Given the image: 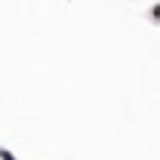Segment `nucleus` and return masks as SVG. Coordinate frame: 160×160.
Returning a JSON list of instances; mask_svg holds the SVG:
<instances>
[{
	"label": "nucleus",
	"instance_id": "2",
	"mask_svg": "<svg viewBox=\"0 0 160 160\" xmlns=\"http://www.w3.org/2000/svg\"><path fill=\"white\" fill-rule=\"evenodd\" d=\"M0 157H3V160H15V157L9 154V151H0Z\"/></svg>",
	"mask_w": 160,
	"mask_h": 160
},
{
	"label": "nucleus",
	"instance_id": "1",
	"mask_svg": "<svg viewBox=\"0 0 160 160\" xmlns=\"http://www.w3.org/2000/svg\"><path fill=\"white\" fill-rule=\"evenodd\" d=\"M151 18H154V21H160V6H154V9H151Z\"/></svg>",
	"mask_w": 160,
	"mask_h": 160
}]
</instances>
